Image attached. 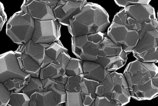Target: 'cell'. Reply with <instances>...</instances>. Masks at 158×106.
Wrapping results in <instances>:
<instances>
[{"label":"cell","instance_id":"cell-1","mask_svg":"<svg viewBox=\"0 0 158 106\" xmlns=\"http://www.w3.org/2000/svg\"><path fill=\"white\" fill-rule=\"evenodd\" d=\"M123 75L134 99L151 100L157 96L158 68L155 63L136 60L127 64Z\"/></svg>","mask_w":158,"mask_h":106},{"label":"cell","instance_id":"cell-2","mask_svg":"<svg viewBox=\"0 0 158 106\" xmlns=\"http://www.w3.org/2000/svg\"><path fill=\"white\" fill-rule=\"evenodd\" d=\"M110 24L104 8L96 3L88 2L81 11L69 20L68 30L72 37L104 33Z\"/></svg>","mask_w":158,"mask_h":106},{"label":"cell","instance_id":"cell-3","mask_svg":"<svg viewBox=\"0 0 158 106\" xmlns=\"http://www.w3.org/2000/svg\"><path fill=\"white\" fill-rule=\"evenodd\" d=\"M97 96H103L116 104L124 106L128 104L131 96L123 74L111 72L97 87Z\"/></svg>","mask_w":158,"mask_h":106},{"label":"cell","instance_id":"cell-4","mask_svg":"<svg viewBox=\"0 0 158 106\" xmlns=\"http://www.w3.org/2000/svg\"><path fill=\"white\" fill-rule=\"evenodd\" d=\"M34 27V19L30 14L20 10L8 20L6 33L15 43L24 44L32 39Z\"/></svg>","mask_w":158,"mask_h":106},{"label":"cell","instance_id":"cell-5","mask_svg":"<svg viewBox=\"0 0 158 106\" xmlns=\"http://www.w3.org/2000/svg\"><path fill=\"white\" fill-rule=\"evenodd\" d=\"M127 60V53L121 46L115 44L106 34L99 48L97 60L94 62L111 72L123 67Z\"/></svg>","mask_w":158,"mask_h":106},{"label":"cell","instance_id":"cell-6","mask_svg":"<svg viewBox=\"0 0 158 106\" xmlns=\"http://www.w3.org/2000/svg\"><path fill=\"white\" fill-rule=\"evenodd\" d=\"M105 34L98 32L78 37H72V51L77 59L94 62L98 59V49Z\"/></svg>","mask_w":158,"mask_h":106},{"label":"cell","instance_id":"cell-7","mask_svg":"<svg viewBox=\"0 0 158 106\" xmlns=\"http://www.w3.org/2000/svg\"><path fill=\"white\" fill-rule=\"evenodd\" d=\"M158 29L148 31L138 40L133 56L140 62L155 64L158 61Z\"/></svg>","mask_w":158,"mask_h":106},{"label":"cell","instance_id":"cell-8","mask_svg":"<svg viewBox=\"0 0 158 106\" xmlns=\"http://www.w3.org/2000/svg\"><path fill=\"white\" fill-rule=\"evenodd\" d=\"M107 36L115 44L121 46L127 54L132 52L139 39L137 31L113 22L108 28Z\"/></svg>","mask_w":158,"mask_h":106},{"label":"cell","instance_id":"cell-9","mask_svg":"<svg viewBox=\"0 0 158 106\" xmlns=\"http://www.w3.org/2000/svg\"><path fill=\"white\" fill-rule=\"evenodd\" d=\"M35 27L32 40L35 43L50 44L59 40L61 25L53 20H34Z\"/></svg>","mask_w":158,"mask_h":106},{"label":"cell","instance_id":"cell-10","mask_svg":"<svg viewBox=\"0 0 158 106\" xmlns=\"http://www.w3.org/2000/svg\"><path fill=\"white\" fill-rule=\"evenodd\" d=\"M31 76L21 70L15 53L9 51L0 55V82L14 78L26 79Z\"/></svg>","mask_w":158,"mask_h":106},{"label":"cell","instance_id":"cell-11","mask_svg":"<svg viewBox=\"0 0 158 106\" xmlns=\"http://www.w3.org/2000/svg\"><path fill=\"white\" fill-rule=\"evenodd\" d=\"M87 2L86 0H59L56 7L53 10L55 18L60 24L68 27L69 20L81 11Z\"/></svg>","mask_w":158,"mask_h":106},{"label":"cell","instance_id":"cell-12","mask_svg":"<svg viewBox=\"0 0 158 106\" xmlns=\"http://www.w3.org/2000/svg\"><path fill=\"white\" fill-rule=\"evenodd\" d=\"M21 10L30 14L34 20H56L52 9L44 0H25L21 6Z\"/></svg>","mask_w":158,"mask_h":106},{"label":"cell","instance_id":"cell-13","mask_svg":"<svg viewBox=\"0 0 158 106\" xmlns=\"http://www.w3.org/2000/svg\"><path fill=\"white\" fill-rule=\"evenodd\" d=\"M71 58L68 53H61L56 61L41 68L39 78L41 80L56 79L65 75V68Z\"/></svg>","mask_w":158,"mask_h":106},{"label":"cell","instance_id":"cell-14","mask_svg":"<svg viewBox=\"0 0 158 106\" xmlns=\"http://www.w3.org/2000/svg\"><path fill=\"white\" fill-rule=\"evenodd\" d=\"M124 8L125 13L139 23L157 19L154 8L149 4L131 5Z\"/></svg>","mask_w":158,"mask_h":106},{"label":"cell","instance_id":"cell-15","mask_svg":"<svg viewBox=\"0 0 158 106\" xmlns=\"http://www.w3.org/2000/svg\"><path fill=\"white\" fill-rule=\"evenodd\" d=\"M49 45L35 43L31 39L25 44L19 45L16 51L30 56L41 65L44 60L45 50Z\"/></svg>","mask_w":158,"mask_h":106},{"label":"cell","instance_id":"cell-16","mask_svg":"<svg viewBox=\"0 0 158 106\" xmlns=\"http://www.w3.org/2000/svg\"><path fill=\"white\" fill-rule=\"evenodd\" d=\"M85 78L101 83L111 72L104 69L102 65L94 62L85 61L82 64Z\"/></svg>","mask_w":158,"mask_h":106},{"label":"cell","instance_id":"cell-17","mask_svg":"<svg viewBox=\"0 0 158 106\" xmlns=\"http://www.w3.org/2000/svg\"><path fill=\"white\" fill-rule=\"evenodd\" d=\"M14 52L21 70L32 77L39 78L40 64L30 56L16 51Z\"/></svg>","mask_w":158,"mask_h":106},{"label":"cell","instance_id":"cell-18","mask_svg":"<svg viewBox=\"0 0 158 106\" xmlns=\"http://www.w3.org/2000/svg\"><path fill=\"white\" fill-rule=\"evenodd\" d=\"M99 83L84 78L81 86V95L83 103L85 106H89L91 104L97 97L96 90Z\"/></svg>","mask_w":158,"mask_h":106},{"label":"cell","instance_id":"cell-19","mask_svg":"<svg viewBox=\"0 0 158 106\" xmlns=\"http://www.w3.org/2000/svg\"><path fill=\"white\" fill-rule=\"evenodd\" d=\"M44 91H52L58 104H63L66 99L65 85L57 83L55 79L41 80Z\"/></svg>","mask_w":158,"mask_h":106},{"label":"cell","instance_id":"cell-20","mask_svg":"<svg viewBox=\"0 0 158 106\" xmlns=\"http://www.w3.org/2000/svg\"><path fill=\"white\" fill-rule=\"evenodd\" d=\"M29 106H63L58 103L52 91L35 92L30 96Z\"/></svg>","mask_w":158,"mask_h":106},{"label":"cell","instance_id":"cell-21","mask_svg":"<svg viewBox=\"0 0 158 106\" xmlns=\"http://www.w3.org/2000/svg\"><path fill=\"white\" fill-rule=\"evenodd\" d=\"M68 53V49L62 44L60 40L51 43L45 51L44 60L41 64V68L45 67L51 62L56 61L61 53Z\"/></svg>","mask_w":158,"mask_h":106},{"label":"cell","instance_id":"cell-22","mask_svg":"<svg viewBox=\"0 0 158 106\" xmlns=\"http://www.w3.org/2000/svg\"><path fill=\"white\" fill-rule=\"evenodd\" d=\"M31 76L26 79L14 78L10 79L3 83L5 87L10 92L19 93L27 85Z\"/></svg>","mask_w":158,"mask_h":106},{"label":"cell","instance_id":"cell-23","mask_svg":"<svg viewBox=\"0 0 158 106\" xmlns=\"http://www.w3.org/2000/svg\"><path fill=\"white\" fill-rule=\"evenodd\" d=\"M44 91L41 80L39 78L31 77V79L23 90L22 92L27 94L29 97L35 92H40Z\"/></svg>","mask_w":158,"mask_h":106},{"label":"cell","instance_id":"cell-24","mask_svg":"<svg viewBox=\"0 0 158 106\" xmlns=\"http://www.w3.org/2000/svg\"><path fill=\"white\" fill-rule=\"evenodd\" d=\"M83 61L75 58H71L65 68V74L68 77L77 76L83 74Z\"/></svg>","mask_w":158,"mask_h":106},{"label":"cell","instance_id":"cell-25","mask_svg":"<svg viewBox=\"0 0 158 106\" xmlns=\"http://www.w3.org/2000/svg\"><path fill=\"white\" fill-rule=\"evenodd\" d=\"M30 101V97L25 93L11 92L8 104L11 106H29Z\"/></svg>","mask_w":158,"mask_h":106},{"label":"cell","instance_id":"cell-26","mask_svg":"<svg viewBox=\"0 0 158 106\" xmlns=\"http://www.w3.org/2000/svg\"><path fill=\"white\" fill-rule=\"evenodd\" d=\"M85 77L84 74L79 75L77 76L68 77L67 82L65 84V89L69 92H81V86Z\"/></svg>","mask_w":158,"mask_h":106},{"label":"cell","instance_id":"cell-27","mask_svg":"<svg viewBox=\"0 0 158 106\" xmlns=\"http://www.w3.org/2000/svg\"><path fill=\"white\" fill-rule=\"evenodd\" d=\"M66 99L64 106H85L81 92H69L66 90Z\"/></svg>","mask_w":158,"mask_h":106},{"label":"cell","instance_id":"cell-28","mask_svg":"<svg viewBox=\"0 0 158 106\" xmlns=\"http://www.w3.org/2000/svg\"><path fill=\"white\" fill-rule=\"evenodd\" d=\"M141 24H142V26H141V31L138 32L139 39H142L144 34L148 31L158 29L157 19L154 20L149 22H144Z\"/></svg>","mask_w":158,"mask_h":106},{"label":"cell","instance_id":"cell-29","mask_svg":"<svg viewBox=\"0 0 158 106\" xmlns=\"http://www.w3.org/2000/svg\"><path fill=\"white\" fill-rule=\"evenodd\" d=\"M115 3L118 6L126 8L127 6L135 5H149L150 0H115Z\"/></svg>","mask_w":158,"mask_h":106},{"label":"cell","instance_id":"cell-30","mask_svg":"<svg viewBox=\"0 0 158 106\" xmlns=\"http://www.w3.org/2000/svg\"><path fill=\"white\" fill-rule=\"evenodd\" d=\"M11 92L5 87L3 83L0 82V106H6L10 100Z\"/></svg>","mask_w":158,"mask_h":106},{"label":"cell","instance_id":"cell-31","mask_svg":"<svg viewBox=\"0 0 158 106\" xmlns=\"http://www.w3.org/2000/svg\"><path fill=\"white\" fill-rule=\"evenodd\" d=\"M89 106H122L105 96H97L94 102Z\"/></svg>","mask_w":158,"mask_h":106},{"label":"cell","instance_id":"cell-32","mask_svg":"<svg viewBox=\"0 0 158 106\" xmlns=\"http://www.w3.org/2000/svg\"><path fill=\"white\" fill-rule=\"evenodd\" d=\"M7 20V16L5 11V8L2 3L0 2V32Z\"/></svg>","mask_w":158,"mask_h":106},{"label":"cell","instance_id":"cell-33","mask_svg":"<svg viewBox=\"0 0 158 106\" xmlns=\"http://www.w3.org/2000/svg\"><path fill=\"white\" fill-rule=\"evenodd\" d=\"M44 1L46 4L52 10L56 7L59 2V0H44Z\"/></svg>","mask_w":158,"mask_h":106},{"label":"cell","instance_id":"cell-34","mask_svg":"<svg viewBox=\"0 0 158 106\" xmlns=\"http://www.w3.org/2000/svg\"><path fill=\"white\" fill-rule=\"evenodd\" d=\"M6 106H10V105L8 104V105H6Z\"/></svg>","mask_w":158,"mask_h":106}]
</instances>
